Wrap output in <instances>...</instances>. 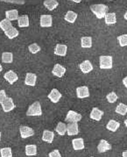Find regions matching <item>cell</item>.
Masks as SVG:
<instances>
[{
    "instance_id": "obj_1",
    "label": "cell",
    "mask_w": 127,
    "mask_h": 157,
    "mask_svg": "<svg viewBox=\"0 0 127 157\" xmlns=\"http://www.w3.org/2000/svg\"><path fill=\"white\" fill-rule=\"evenodd\" d=\"M91 12L95 15L97 19H103L105 17L106 13L108 12V7L105 5L103 4H98V5H93L90 6Z\"/></svg>"
},
{
    "instance_id": "obj_2",
    "label": "cell",
    "mask_w": 127,
    "mask_h": 157,
    "mask_svg": "<svg viewBox=\"0 0 127 157\" xmlns=\"http://www.w3.org/2000/svg\"><path fill=\"white\" fill-rule=\"evenodd\" d=\"M99 67L102 69H110L113 66V59L110 56H102L99 58Z\"/></svg>"
},
{
    "instance_id": "obj_3",
    "label": "cell",
    "mask_w": 127,
    "mask_h": 157,
    "mask_svg": "<svg viewBox=\"0 0 127 157\" xmlns=\"http://www.w3.org/2000/svg\"><path fill=\"white\" fill-rule=\"evenodd\" d=\"M41 114H42L41 106H40L39 102H38V101L32 104L26 112L27 116H40Z\"/></svg>"
},
{
    "instance_id": "obj_4",
    "label": "cell",
    "mask_w": 127,
    "mask_h": 157,
    "mask_svg": "<svg viewBox=\"0 0 127 157\" xmlns=\"http://www.w3.org/2000/svg\"><path fill=\"white\" fill-rule=\"evenodd\" d=\"M82 115L80 113H77L74 111H69L67 116H66V119H65V121L69 122V123H72V122H78L80 120H82Z\"/></svg>"
},
{
    "instance_id": "obj_5",
    "label": "cell",
    "mask_w": 127,
    "mask_h": 157,
    "mask_svg": "<svg viewBox=\"0 0 127 157\" xmlns=\"http://www.w3.org/2000/svg\"><path fill=\"white\" fill-rule=\"evenodd\" d=\"M19 132H20V135L23 139L28 138L31 137L34 134V131L32 128H30L29 126H22L19 127Z\"/></svg>"
},
{
    "instance_id": "obj_6",
    "label": "cell",
    "mask_w": 127,
    "mask_h": 157,
    "mask_svg": "<svg viewBox=\"0 0 127 157\" xmlns=\"http://www.w3.org/2000/svg\"><path fill=\"white\" fill-rule=\"evenodd\" d=\"M2 107H3L4 112L8 113V112L13 111V109L15 108V105H14L13 100L11 98H7L2 103Z\"/></svg>"
},
{
    "instance_id": "obj_7",
    "label": "cell",
    "mask_w": 127,
    "mask_h": 157,
    "mask_svg": "<svg viewBox=\"0 0 127 157\" xmlns=\"http://www.w3.org/2000/svg\"><path fill=\"white\" fill-rule=\"evenodd\" d=\"M67 132H68V135L69 136H74L78 134L79 132V128H78V125L76 122H72L69 123L68 126H67Z\"/></svg>"
},
{
    "instance_id": "obj_8",
    "label": "cell",
    "mask_w": 127,
    "mask_h": 157,
    "mask_svg": "<svg viewBox=\"0 0 127 157\" xmlns=\"http://www.w3.org/2000/svg\"><path fill=\"white\" fill-rule=\"evenodd\" d=\"M76 95L79 98H85L89 97V90L87 86H82L76 89Z\"/></svg>"
},
{
    "instance_id": "obj_9",
    "label": "cell",
    "mask_w": 127,
    "mask_h": 157,
    "mask_svg": "<svg viewBox=\"0 0 127 157\" xmlns=\"http://www.w3.org/2000/svg\"><path fill=\"white\" fill-rule=\"evenodd\" d=\"M62 98V93L58 90L57 89H53L51 92L48 94V98L53 103H58Z\"/></svg>"
},
{
    "instance_id": "obj_10",
    "label": "cell",
    "mask_w": 127,
    "mask_h": 157,
    "mask_svg": "<svg viewBox=\"0 0 127 157\" xmlns=\"http://www.w3.org/2000/svg\"><path fill=\"white\" fill-rule=\"evenodd\" d=\"M65 72H66V69L63 66H62L61 64H55L54 69L52 70L53 75L57 76V77H62L65 74Z\"/></svg>"
},
{
    "instance_id": "obj_11",
    "label": "cell",
    "mask_w": 127,
    "mask_h": 157,
    "mask_svg": "<svg viewBox=\"0 0 127 157\" xmlns=\"http://www.w3.org/2000/svg\"><path fill=\"white\" fill-rule=\"evenodd\" d=\"M111 149V145L109 143L108 141L104 140H101L99 144L97 146V151L99 153H104L106 151H109Z\"/></svg>"
},
{
    "instance_id": "obj_12",
    "label": "cell",
    "mask_w": 127,
    "mask_h": 157,
    "mask_svg": "<svg viewBox=\"0 0 127 157\" xmlns=\"http://www.w3.org/2000/svg\"><path fill=\"white\" fill-rule=\"evenodd\" d=\"M80 69H81V71L84 73V74H87V73H89V72H91L92 70H93V65L91 64V63L88 61V60H86V61H84L83 63L80 64Z\"/></svg>"
},
{
    "instance_id": "obj_13",
    "label": "cell",
    "mask_w": 127,
    "mask_h": 157,
    "mask_svg": "<svg viewBox=\"0 0 127 157\" xmlns=\"http://www.w3.org/2000/svg\"><path fill=\"white\" fill-rule=\"evenodd\" d=\"M37 81V75L33 73H27L25 75V83L29 86H35Z\"/></svg>"
},
{
    "instance_id": "obj_14",
    "label": "cell",
    "mask_w": 127,
    "mask_h": 157,
    "mask_svg": "<svg viewBox=\"0 0 127 157\" xmlns=\"http://www.w3.org/2000/svg\"><path fill=\"white\" fill-rule=\"evenodd\" d=\"M53 24V19L51 15H42L40 17V25L42 27H50Z\"/></svg>"
},
{
    "instance_id": "obj_15",
    "label": "cell",
    "mask_w": 127,
    "mask_h": 157,
    "mask_svg": "<svg viewBox=\"0 0 127 157\" xmlns=\"http://www.w3.org/2000/svg\"><path fill=\"white\" fill-rule=\"evenodd\" d=\"M68 47L64 44H57L54 48V54L59 56H65L67 55Z\"/></svg>"
},
{
    "instance_id": "obj_16",
    "label": "cell",
    "mask_w": 127,
    "mask_h": 157,
    "mask_svg": "<svg viewBox=\"0 0 127 157\" xmlns=\"http://www.w3.org/2000/svg\"><path fill=\"white\" fill-rule=\"evenodd\" d=\"M4 77H5V79H6L10 84H13L14 82L18 80V75H16V73L13 72V70H9L8 72H6V73L5 74V75H4Z\"/></svg>"
},
{
    "instance_id": "obj_17",
    "label": "cell",
    "mask_w": 127,
    "mask_h": 157,
    "mask_svg": "<svg viewBox=\"0 0 127 157\" xmlns=\"http://www.w3.org/2000/svg\"><path fill=\"white\" fill-rule=\"evenodd\" d=\"M103 115V111L99 110L96 107H94L92 109L91 113H90V118L92 120H95V121H99V120H101Z\"/></svg>"
},
{
    "instance_id": "obj_18",
    "label": "cell",
    "mask_w": 127,
    "mask_h": 157,
    "mask_svg": "<svg viewBox=\"0 0 127 157\" xmlns=\"http://www.w3.org/2000/svg\"><path fill=\"white\" fill-rule=\"evenodd\" d=\"M72 144L75 150H82L84 148V140L83 138L74 139L72 140Z\"/></svg>"
},
{
    "instance_id": "obj_19",
    "label": "cell",
    "mask_w": 127,
    "mask_h": 157,
    "mask_svg": "<svg viewBox=\"0 0 127 157\" xmlns=\"http://www.w3.org/2000/svg\"><path fill=\"white\" fill-rule=\"evenodd\" d=\"M54 133L51 131H48V130H45L43 132V134H42V140L47 142V143H52L53 140H54Z\"/></svg>"
},
{
    "instance_id": "obj_20",
    "label": "cell",
    "mask_w": 127,
    "mask_h": 157,
    "mask_svg": "<svg viewBox=\"0 0 127 157\" xmlns=\"http://www.w3.org/2000/svg\"><path fill=\"white\" fill-rule=\"evenodd\" d=\"M25 155L28 156H33L37 155L36 145H26L25 146Z\"/></svg>"
},
{
    "instance_id": "obj_21",
    "label": "cell",
    "mask_w": 127,
    "mask_h": 157,
    "mask_svg": "<svg viewBox=\"0 0 127 157\" xmlns=\"http://www.w3.org/2000/svg\"><path fill=\"white\" fill-rule=\"evenodd\" d=\"M6 17L7 19H9L10 21L13 20H18L19 19V12L17 10H10L6 12Z\"/></svg>"
},
{
    "instance_id": "obj_22",
    "label": "cell",
    "mask_w": 127,
    "mask_h": 157,
    "mask_svg": "<svg viewBox=\"0 0 127 157\" xmlns=\"http://www.w3.org/2000/svg\"><path fill=\"white\" fill-rule=\"evenodd\" d=\"M18 25L19 27H27L30 25V22H29V18L28 16L26 15H23V16H20L18 19Z\"/></svg>"
},
{
    "instance_id": "obj_23",
    "label": "cell",
    "mask_w": 127,
    "mask_h": 157,
    "mask_svg": "<svg viewBox=\"0 0 127 157\" xmlns=\"http://www.w3.org/2000/svg\"><path fill=\"white\" fill-rule=\"evenodd\" d=\"M119 126H120L119 122H118V121H116V120H110L108 122V124H107V126H106V128L108 129L109 131L116 132V131L119 128Z\"/></svg>"
},
{
    "instance_id": "obj_24",
    "label": "cell",
    "mask_w": 127,
    "mask_h": 157,
    "mask_svg": "<svg viewBox=\"0 0 127 157\" xmlns=\"http://www.w3.org/2000/svg\"><path fill=\"white\" fill-rule=\"evenodd\" d=\"M104 19H105V23L107 25H114V24H116V22H117L116 14L114 13H106V15L104 17Z\"/></svg>"
},
{
    "instance_id": "obj_25",
    "label": "cell",
    "mask_w": 127,
    "mask_h": 157,
    "mask_svg": "<svg viewBox=\"0 0 127 157\" xmlns=\"http://www.w3.org/2000/svg\"><path fill=\"white\" fill-rule=\"evenodd\" d=\"M64 19H65L66 21H68L69 23L73 24V23L76 22V19H77V14L76 13H74V12H72V11H69L68 13H66Z\"/></svg>"
},
{
    "instance_id": "obj_26",
    "label": "cell",
    "mask_w": 127,
    "mask_h": 157,
    "mask_svg": "<svg viewBox=\"0 0 127 157\" xmlns=\"http://www.w3.org/2000/svg\"><path fill=\"white\" fill-rule=\"evenodd\" d=\"M81 46L84 48H89L92 47V38L85 36L81 39Z\"/></svg>"
},
{
    "instance_id": "obj_27",
    "label": "cell",
    "mask_w": 127,
    "mask_h": 157,
    "mask_svg": "<svg viewBox=\"0 0 127 157\" xmlns=\"http://www.w3.org/2000/svg\"><path fill=\"white\" fill-rule=\"evenodd\" d=\"M58 5H59V3L56 0H45L44 1L45 7H47V10H49V11L54 10L58 6Z\"/></svg>"
},
{
    "instance_id": "obj_28",
    "label": "cell",
    "mask_w": 127,
    "mask_h": 157,
    "mask_svg": "<svg viewBox=\"0 0 127 157\" xmlns=\"http://www.w3.org/2000/svg\"><path fill=\"white\" fill-rule=\"evenodd\" d=\"M5 34L6 35V37H8L9 39H14V38L18 37L19 35V31L15 28L12 26L11 28H9L7 31L5 32Z\"/></svg>"
},
{
    "instance_id": "obj_29",
    "label": "cell",
    "mask_w": 127,
    "mask_h": 157,
    "mask_svg": "<svg viewBox=\"0 0 127 157\" xmlns=\"http://www.w3.org/2000/svg\"><path fill=\"white\" fill-rule=\"evenodd\" d=\"M55 131L58 132V134H60L62 136L65 135V133L67 132V125L62 122H59L56 128H55Z\"/></svg>"
},
{
    "instance_id": "obj_30",
    "label": "cell",
    "mask_w": 127,
    "mask_h": 157,
    "mask_svg": "<svg viewBox=\"0 0 127 157\" xmlns=\"http://www.w3.org/2000/svg\"><path fill=\"white\" fill-rule=\"evenodd\" d=\"M12 26H13V24L11 23V21H10L9 19H5L0 21V28H1L4 32L7 31V30H8L9 28H11Z\"/></svg>"
},
{
    "instance_id": "obj_31",
    "label": "cell",
    "mask_w": 127,
    "mask_h": 157,
    "mask_svg": "<svg viewBox=\"0 0 127 157\" xmlns=\"http://www.w3.org/2000/svg\"><path fill=\"white\" fill-rule=\"evenodd\" d=\"M116 113L120 114V115H125L127 113V105L123 104V103H120L118 106L116 107Z\"/></svg>"
},
{
    "instance_id": "obj_32",
    "label": "cell",
    "mask_w": 127,
    "mask_h": 157,
    "mask_svg": "<svg viewBox=\"0 0 127 157\" xmlns=\"http://www.w3.org/2000/svg\"><path fill=\"white\" fill-rule=\"evenodd\" d=\"M13 61V55L12 53H3L2 55V62L5 63H11Z\"/></svg>"
},
{
    "instance_id": "obj_33",
    "label": "cell",
    "mask_w": 127,
    "mask_h": 157,
    "mask_svg": "<svg viewBox=\"0 0 127 157\" xmlns=\"http://www.w3.org/2000/svg\"><path fill=\"white\" fill-rule=\"evenodd\" d=\"M1 157H13L12 149L10 147H4L0 150Z\"/></svg>"
},
{
    "instance_id": "obj_34",
    "label": "cell",
    "mask_w": 127,
    "mask_h": 157,
    "mask_svg": "<svg viewBox=\"0 0 127 157\" xmlns=\"http://www.w3.org/2000/svg\"><path fill=\"white\" fill-rule=\"evenodd\" d=\"M118 41L120 47L127 46V34H123L118 37Z\"/></svg>"
},
{
    "instance_id": "obj_35",
    "label": "cell",
    "mask_w": 127,
    "mask_h": 157,
    "mask_svg": "<svg viewBox=\"0 0 127 157\" xmlns=\"http://www.w3.org/2000/svg\"><path fill=\"white\" fill-rule=\"evenodd\" d=\"M28 49L32 54H37L38 52L40 51V47L36 43H32L28 47Z\"/></svg>"
},
{
    "instance_id": "obj_36",
    "label": "cell",
    "mask_w": 127,
    "mask_h": 157,
    "mask_svg": "<svg viewBox=\"0 0 127 157\" xmlns=\"http://www.w3.org/2000/svg\"><path fill=\"white\" fill-rule=\"evenodd\" d=\"M106 98H107L109 103H115L116 101L118 100V95L116 94L115 92H110L106 96Z\"/></svg>"
},
{
    "instance_id": "obj_37",
    "label": "cell",
    "mask_w": 127,
    "mask_h": 157,
    "mask_svg": "<svg viewBox=\"0 0 127 157\" xmlns=\"http://www.w3.org/2000/svg\"><path fill=\"white\" fill-rule=\"evenodd\" d=\"M6 98H7V96H6V91H5L4 90H0V104H2V103L6 100Z\"/></svg>"
},
{
    "instance_id": "obj_38",
    "label": "cell",
    "mask_w": 127,
    "mask_h": 157,
    "mask_svg": "<svg viewBox=\"0 0 127 157\" xmlns=\"http://www.w3.org/2000/svg\"><path fill=\"white\" fill-rule=\"evenodd\" d=\"M49 157H62V155H61L59 150L55 149V150L52 151L50 154H49Z\"/></svg>"
},
{
    "instance_id": "obj_39",
    "label": "cell",
    "mask_w": 127,
    "mask_h": 157,
    "mask_svg": "<svg viewBox=\"0 0 127 157\" xmlns=\"http://www.w3.org/2000/svg\"><path fill=\"white\" fill-rule=\"evenodd\" d=\"M123 83H124V85L127 88V76H125V77L123 79Z\"/></svg>"
},
{
    "instance_id": "obj_40",
    "label": "cell",
    "mask_w": 127,
    "mask_h": 157,
    "mask_svg": "<svg viewBox=\"0 0 127 157\" xmlns=\"http://www.w3.org/2000/svg\"><path fill=\"white\" fill-rule=\"evenodd\" d=\"M122 156H123V157H127V150L124 151V152H123V155H122Z\"/></svg>"
},
{
    "instance_id": "obj_41",
    "label": "cell",
    "mask_w": 127,
    "mask_h": 157,
    "mask_svg": "<svg viewBox=\"0 0 127 157\" xmlns=\"http://www.w3.org/2000/svg\"><path fill=\"white\" fill-rule=\"evenodd\" d=\"M70 1H73V2H75V3H80L82 0H70Z\"/></svg>"
},
{
    "instance_id": "obj_42",
    "label": "cell",
    "mask_w": 127,
    "mask_h": 157,
    "mask_svg": "<svg viewBox=\"0 0 127 157\" xmlns=\"http://www.w3.org/2000/svg\"><path fill=\"white\" fill-rule=\"evenodd\" d=\"M124 18H125V19L127 20V12L125 13V15H124Z\"/></svg>"
},
{
    "instance_id": "obj_43",
    "label": "cell",
    "mask_w": 127,
    "mask_h": 157,
    "mask_svg": "<svg viewBox=\"0 0 127 157\" xmlns=\"http://www.w3.org/2000/svg\"><path fill=\"white\" fill-rule=\"evenodd\" d=\"M125 126H126V127H127V120H125Z\"/></svg>"
},
{
    "instance_id": "obj_44",
    "label": "cell",
    "mask_w": 127,
    "mask_h": 157,
    "mask_svg": "<svg viewBox=\"0 0 127 157\" xmlns=\"http://www.w3.org/2000/svg\"><path fill=\"white\" fill-rule=\"evenodd\" d=\"M2 69H3V68H2V65H1V64H0V72H1V71H2Z\"/></svg>"
},
{
    "instance_id": "obj_45",
    "label": "cell",
    "mask_w": 127,
    "mask_h": 157,
    "mask_svg": "<svg viewBox=\"0 0 127 157\" xmlns=\"http://www.w3.org/2000/svg\"><path fill=\"white\" fill-rule=\"evenodd\" d=\"M0 140H1V132H0Z\"/></svg>"
},
{
    "instance_id": "obj_46",
    "label": "cell",
    "mask_w": 127,
    "mask_h": 157,
    "mask_svg": "<svg viewBox=\"0 0 127 157\" xmlns=\"http://www.w3.org/2000/svg\"><path fill=\"white\" fill-rule=\"evenodd\" d=\"M110 1H112V0H110Z\"/></svg>"
},
{
    "instance_id": "obj_47",
    "label": "cell",
    "mask_w": 127,
    "mask_h": 157,
    "mask_svg": "<svg viewBox=\"0 0 127 157\" xmlns=\"http://www.w3.org/2000/svg\"><path fill=\"white\" fill-rule=\"evenodd\" d=\"M92 157H93V156H92Z\"/></svg>"
}]
</instances>
